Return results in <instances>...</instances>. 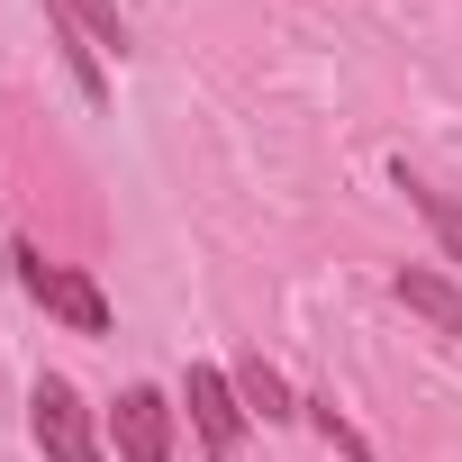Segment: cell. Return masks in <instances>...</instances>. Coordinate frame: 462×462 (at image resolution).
Masks as SVG:
<instances>
[{
	"label": "cell",
	"mask_w": 462,
	"mask_h": 462,
	"mask_svg": "<svg viewBox=\"0 0 462 462\" xmlns=\"http://www.w3.org/2000/svg\"><path fill=\"white\" fill-rule=\"evenodd\" d=\"M109 444H118V462H172V399L163 390H118V408H109Z\"/></svg>",
	"instance_id": "obj_4"
},
{
	"label": "cell",
	"mask_w": 462,
	"mask_h": 462,
	"mask_svg": "<svg viewBox=\"0 0 462 462\" xmlns=\"http://www.w3.org/2000/svg\"><path fill=\"white\" fill-rule=\"evenodd\" d=\"M55 10L91 37V46H109V55H127V10H118V0H55Z\"/></svg>",
	"instance_id": "obj_8"
},
{
	"label": "cell",
	"mask_w": 462,
	"mask_h": 462,
	"mask_svg": "<svg viewBox=\"0 0 462 462\" xmlns=\"http://www.w3.org/2000/svg\"><path fill=\"white\" fill-rule=\"evenodd\" d=\"M226 381H236V399H245V417H263V426H291V417H309L300 399H291V381L263 363V354H245L236 372H226Z\"/></svg>",
	"instance_id": "obj_6"
},
{
	"label": "cell",
	"mask_w": 462,
	"mask_h": 462,
	"mask_svg": "<svg viewBox=\"0 0 462 462\" xmlns=\"http://www.w3.org/2000/svg\"><path fill=\"white\" fill-rule=\"evenodd\" d=\"M390 291H399V309H408V318H426L435 336H462V291H453L444 273H426V263H399V282H390Z\"/></svg>",
	"instance_id": "obj_5"
},
{
	"label": "cell",
	"mask_w": 462,
	"mask_h": 462,
	"mask_svg": "<svg viewBox=\"0 0 462 462\" xmlns=\"http://www.w3.org/2000/svg\"><path fill=\"white\" fill-rule=\"evenodd\" d=\"M10 263H19V291H28L46 318H64L73 336H109V300H100V282H91V273L46 263V245H19Z\"/></svg>",
	"instance_id": "obj_1"
},
{
	"label": "cell",
	"mask_w": 462,
	"mask_h": 462,
	"mask_svg": "<svg viewBox=\"0 0 462 462\" xmlns=\"http://www.w3.org/2000/svg\"><path fill=\"white\" fill-rule=\"evenodd\" d=\"M300 408H309V426H318V435H327V444H336L345 462H372V435H363V426H354V417H345L336 399H300Z\"/></svg>",
	"instance_id": "obj_9"
},
{
	"label": "cell",
	"mask_w": 462,
	"mask_h": 462,
	"mask_svg": "<svg viewBox=\"0 0 462 462\" xmlns=\"http://www.w3.org/2000/svg\"><path fill=\"white\" fill-rule=\"evenodd\" d=\"M399 190H408V208L426 217V236L444 245V263H462V199H453V190H435V181H417L408 163H399Z\"/></svg>",
	"instance_id": "obj_7"
},
{
	"label": "cell",
	"mask_w": 462,
	"mask_h": 462,
	"mask_svg": "<svg viewBox=\"0 0 462 462\" xmlns=\"http://www.w3.org/2000/svg\"><path fill=\"white\" fill-rule=\"evenodd\" d=\"M28 426H37V453H46V462H109V444H100V426H91L82 390H73V381H55V372L37 381Z\"/></svg>",
	"instance_id": "obj_2"
},
{
	"label": "cell",
	"mask_w": 462,
	"mask_h": 462,
	"mask_svg": "<svg viewBox=\"0 0 462 462\" xmlns=\"http://www.w3.org/2000/svg\"><path fill=\"white\" fill-rule=\"evenodd\" d=\"M181 408H190V435H199V453L208 462H226V453H236L245 444V399H236V381H226L217 363H190V390H181Z\"/></svg>",
	"instance_id": "obj_3"
}]
</instances>
